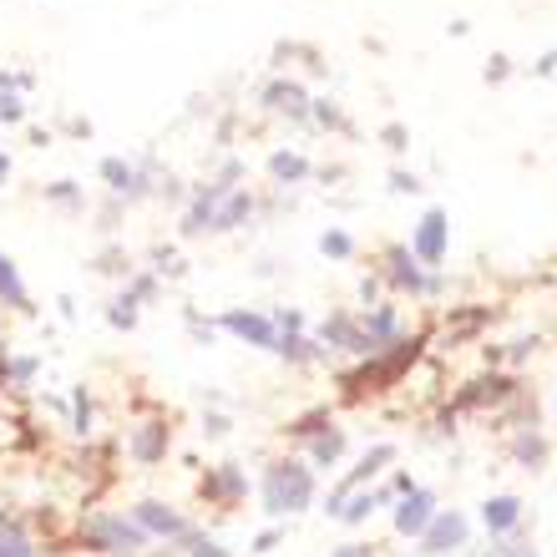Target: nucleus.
<instances>
[{
	"mask_svg": "<svg viewBox=\"0 0 557 557\" xmlns=\"http://www.w3.org/2000/svg\"><path fill=\"white\" fill-rule=\"evenodd\" d=\"M309 497H314L309 466H299V461H279V466H269V476H264V507H269V517L304 512Z\"/></svg>",
	"mask_w": 557,
	"mask_h": 557,
	"instance_id": "nucleus-1",
	"label": "nucleus"
},
{
	"mask_svg": "<svg viewBox=\"0 0 557 557\" xmlns=\"http://www.w3.org/2000/svg\"><path fill=\"white\" fill-rule=\"evenodd\" d=\"M82 537H87L97 552H107V557H132V552H142V542H147V532H142L132 517H112V512H87V517H82Z\"/></svg>",
	"mask_w": 557,
	"mask_h": 557,
	"instance_id": "nucleus-2",
	"label": "nucleus"
},
{
	"mask_svg": "<svg viewBox=\"0 0 557 557\" xmlns=\"http://www.w3.org/2000/svg\"><path fill=\"white\" fill-rule=\"evenodd\" d=\"M421 345H426V340L416 335V340H401V345H395L390 355H385V350H375V355H370V365H365L360 375H350V380H345V385H350V395H360V385H370V390H375V385L401 380V370H406V365H416Z\"/></svg>",
	"mask_w": 557,
	"mask_h": 557,
	"instance_id": "nucleus-3",
	"label": "nucleus"
},
{
	"mask_svg": "<svg viewBox=\"0 0 557 557\" xmlns=\"http://www.w3.org/2000/svg\"><path fill=\"white\" fill-rule=\"evenodd\" d=\"M223 330H233L238 340H254V345H264V350H274V345H279V330H274V320H264V314L228 309V314H223Z\"/></svg>",
	"mask_w": 557,
	"mask_h": 557,
	"instance_id": "nucleus-4",
	"label": "nucleus"
},
{
	"mask_svg": "<svg viewBox=\"0 0 557 557\" xmlns=\"http://www.w3.org/2000/svg\"><path fill=\"white\" fill-rule=\"evenodd\" d=\"M416 259L421 264H441L446 259V213L441 208H431L421 218V228H416Z\"/></svg>",
	"mask_w": 557,
	"mask_h": 557,
	"instance_id": "nucleus-5",
	"label": "nucleus"
},
{
	"mask_svg": "<svg viewBox=\"0 0 557 557\" xmlns=\"http://www.w3.org/2000/svg\"><path fill=\"white\" fill-rule=\"evenodd\" d=\"M431 517H436V497L431 492H411L401 502V512H395V532H401V537H421L431 527Z\"/></svg>",
	"mask_w": 557,
	"mask_h": 557,
	"instance_id": "nucleus-6",
	"label": "nucleus"
},
{
	"mask_svg": "<svg viewBox=\"0 0 557 557\" xmlns=\"http://www.w3.org/2000/svg\"><path fill=\"white\" fill-rule=\"evenodd\" d=\"M132 522H137L142 532H157V537H183V532H188V522H183L173 507H163V502H137Z\"/></svg>",
	"mask_w": 557,
	"mask_h": 557,
	"instance_id": "nucleus-7",
	"label": "nucleus"
},
{
	"mask_svg": "<svg viewBox=\"0 0 557 557\" xmlns=\"http://www.w3.org/2000/svg\"><path fill=\"white\" fill-rule=\"evenodd\" d=\"M421 537H426V552H446V547L466 542V517H461V512H436L431 527H426Z\"/></svg>",
	"mask_w": 557,
	"mask_h": 557,
	"instance_id": "nucleus-8",
	"label": "nucleus"
},
{
	"mask_svg": "<svg viewBox=\"0 0 557 557\" xmlns=\"http://www.w3.org/2000/svg\"><path fill=\"white\" fill-rule=\"evenodd\" d=\"M482 522H487L492 537H502V532H512V527L522 522V502H517V497H492V502L482 507Z\"/></svg>",
	"mask_w": 557,
	"mask_h": 557,
	"instance_id": "nucleus-9",
	"label": "nucleus"
},
{
	"mask_svg": "<svg viewBox=\"0 0 557 557\" xmlns=\"http://www.w3.org/2000/svg\"><path fill=\"white\" fill-rule=\"evenodd\" d=\"M163 451H168V431L163 426H137L132 431V456L137 461H157Z\"/></svg>",
	"mask_w": 557,
	"mask_h": 557,
	"instance_id": "nucleus-10",
	"label": "nucleus"
},
{
	"mask_svg": "<svg viewBox=\"0 0 557 557\" xmlns=\"http://www.w3.org/2000/svg\"><path fill=\"white\" fill-rule=\"evenodd\" d=\"M208 497H223V502H238V497H244V476H238V466L208 471Z\"/></svg>",
	"mask_w": 557,
	"mask_h": 557,
	"instance_id": "nucleus-11",
	"label": "nucleus"
},
{
	"mask_svg": "<svg viewBox=\"0 0 557 557\" xmlns=\"http://www.w3.org/2000/svg\"><path fill=\"white\" fill-rule=\"evenodd\" d=\"M390 279H395V284H406V289H416V294H421V289H436V279H421V274L411 269V254H406V249H395V254H390Z\"/></svg>",
	"mask_w": 557,
	"mask_h": 557,
	"instance_id": "nucleus-12",
	"label": "nucleus"
},
{
	"mask_svg": "<svg viewBox=\"0 0 557 557\" xmlns=\"http://www.w3.org/2000/svg\"><path fill=\"white\" fill-rule=\"evenodd\" d=\"M0 299L6 304H16V309H26L31 299H26V289H21V274H16V264L0 254Z\"/></svg>",
	"mask_w": 557,
	"mask_h": 557,
	"instance_id": "nucleus-13",
	"label": "nucleus"
},
{
	"mask_svg": "<svg viewBox=\"0 0 557 557\" xmlns=\"http://www.w3.org/2000/svg\"><path fill=\"white\" fill-rule=\"evenodd\" d=\"M0 557H31L26 532H21V527H11V522H0Z\"/></svg>",
	"mask_w": 557,
	"mask_h": 557,
	"instance_id": "nucleus-14",
	"label": "nucleus"
},
{
	"mask_svg": "<svg viewBox=\"0 0 557 557\" xmlns=\"http://www.w3.org/2000/svg\"><path fill=\"white\" fill-rule=\"evenodd\" d=\"M340 451H345V431H325V436H314V461H320V466L340 461Z\"/></svg>",
	"mask_w": 557,
	"mask_h": 557,
	"instance_id": "nucleus-15",
	"label": "nucleus"
},
{
	"mask_svg": "<svg viewBox=\"0 0 557 557\" xmlns=\"http://www.w3.org/2000/svg\"><path fill=\"white\" fill-rule=\"evenodd\" d=\"M269 102H274L279 112H289V117H304V92H299V87H284V82H279V87H269Z\"/></svg>",
	"mask_w": 557,
	"mask_h": 557,
	"instance_id": "nucleus-16",
	"label": "nucleus"
},
{
	"mask_svg": "<svg viewBox=\"0 0 557 557\" xmlns=\"http://www.w3.org/2000/svg\"><path fill=\"white\" fill-rule=\"evenodd\" d=\"M244 213H249V198H244V193H233V198H228V203L213 213V223H208V228H233Z\"/></svg>",
	"mask_w": 557,
	"mask_h": 557,
	"instance_id": "nucleus-17",
	"label": "nucleus"
},
{
	"mask_svg": "<svg viewBox=\"0 0 557 557\" xmlns=\"http://www.w3.org/2000/svg\"><path fill=\"white\" fill-rule=\"evenodd\" d=\"M102 173H107V183H117V193H137V178L117 163V157H107V163H102Z\"/></svg>",
	"mask_w": 557,
	"mask_h": 557,
	"instance_id": "nucleus-18",
	"label": "nucleus"
},
{
	"mask_svg": "<svg viewBox=\"0 0 557 557\" xmlns=\"http://www.w3.org/2000/svg\"><path fill=\"white\" fill-rule=\"evenodd\" d=\"M269 168H274V178H304V157H289V152H279Z\"/></svg>",
	"mask_w": 557,
	"mask_h": 557,
	"instance_id": "nucleus-19",
	"label": "nucleus"
},
{
	"mask_svg": "<svg viewBox=\"0 0 557 557\" xmlns=\"http://www.w3.org/2000/svg\"><path fill=\"white\" fill-rule=\"evenodd\" d=\"M547 456V446H542V436H522L517 441V461H527V466H537Z\"/></svg>",
	"mask_w": 557,
	"mask_h": 557,
	"instance_id": "nucleus-20",
	"label": "nucleus"
},
{
	"mask_svg": "<svg viewBox=\"0 0 557 557\" xmlns=\"http://www.w3.org/2000/svg\"><path fill=\"white\" fill-rule=\"evenodd\" d=\"M183 542L193 547V557H228L218 542H208V537H198V532H183Z\"/></svg>",
	"mask_w": 557,
	"mask_h": 557,
	"instance_id": "nucleus-21",
	"label": "nucleus"
},
{
	"mask_svg": "<svg viewBox=\"0 0 557 557\" xmlns=\"http://www.w3.org/2000/svg\"><path fill=\"white\" fill-rule=\"evenodd\" d=\"M112 325H127V330L137 325V299H117L112 304Z\"/></svg>",
	"mask_w": 557,
	"mask_h": 557,
	"instance_id": "nucleus-22",
	"label": "nucleus"
},
{
	"mask_svg": "<svg viewBox=\"0 0 557 557\" xmlns=\"http://www.w3.org/2000/svg\"><path fill=\"white\" fill-rule=\"evenodd\" d=\"M76 431H92V401H87V390H76Z\"/></svg>",
	"mask_w": 557,
	"mask_h": 557,
	"instance_id": "nucleus-23",
	"label": "nucleus"
},
{
	"mask_svg": "<svg viewBox=\"0 0 557 557\" xmlns=\"http://www.w3.org/2000/svg\"><path fill=\"white\" fill-rule=\"evenodd\" d=\"M320 249L335 254V259H345V254H350V238H345V233H325V244H320Z\"/></svg>",
	"mask_w": 557,
	"mask_h": 557,
	"instance_id": "nucleus-24",
	"label": "nucleus"
},
{
	"mask_svg": "<svg viewBox=\"0 0 557 557\" xmlns=\"http://www.w3.org/2000/svg\"><path fill=\"white\" fill-rule=\"evenodd\" d=\"M274 325H279L284 335H294V330H299L304 320H299V314H294V309H279V320H274Z\"/></svg>",
	"mask_w": 557,
	"mask_h": 557,
	"instance_id": "nucleus-25",
	"label": "nucleus"
},
{
	"mask_svg": "<svg viewBox=\"0 0 557 557\" xmlns=\"http://www.w3.org/2000/svg\"><path fill=\"white\" fill-rule=\"evenodd\" d=\"M11 375H16V380H31V375H36V360H16Z\"/></svg>",
	"mask_w": 557,
	"mask_h": 557,
	"instance_id": "nucleus-26",
	"label": "nucleus"
},
{
	"mask_svg": "<svg viewBox=\"0 0 557 557\" xmlns=\"http://www.w3.org/2000/svg\"><path fill=\"white\" fill-rule=\"evenodd\" d=\"M487 557H537L532 547H497V552H487Z\"/></svg>",
	"mask_w": 557,
	"mask_h": 557,
	"instance_id": "nucleus-27",
	"label": "nucleus"
},
{
	"mask_svg": "<svg viewBox=\"0 0 557 557\" xmlns=\"http://www.w3.org/2000/svg\"><path fill=\"white\" fill-rule=\"evenodd\" d=\"M330 557H375L370 547H340V552H330Z\"/></svg>",
	"mask_w": 557,
	"mask_h": 557,
	"instance_id": "nucleus-28",
	"label": "nucleus"
},
{
	"mask_svg": "<svg viewBox=\"0 0 557 557\" xmlns=\"http://www.w3.org/2000/svg\"><path fill=\"white\" fill-rule=\"evenodd\" d=\"M0 178H6V157H0Z\"/></svg>",
	"mask_w": 557,
	"mask_h": 557,
	"instance_id": "nucleus-29",
	"label": "nucleus"
},
{
	"mask_svg": "<svg viewBox=\"0 0 557 557\" xmlns=\"http://www.w3.org/2000/svg\"><path fill=\"white\" fill-rule=\"evenodd\" d=\"M31 557H36V552H31Z\"/></svg>",
	"mask_w": 557,
	"mask_h": 557,
	"instance_id": "nucleus-30",
	"label": "nucleus"
}]
</instances>
